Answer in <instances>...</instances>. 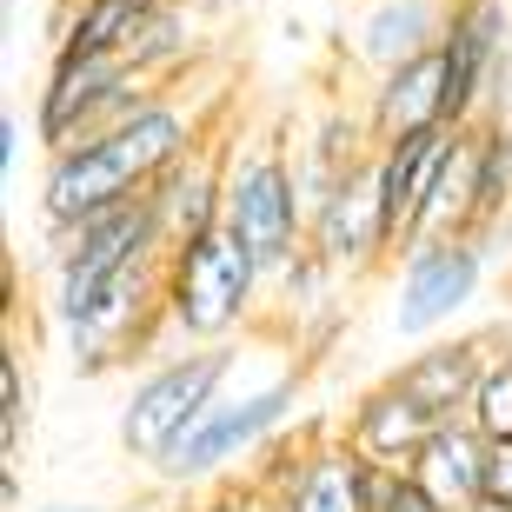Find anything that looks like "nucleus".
<instances>
[{
    "instance_id": "1",
    "label": "nucleus",
    "mask_w": 512,
    "mask_h": 512,
    "mask_svg": "<svg viewBox=\"0 0 512 512\" xmlns=\"http://www.w3.org/2000/svg\"><path fill=\"white\" fill-rule=\"evenodd\" d=\"M193 147H207L200 114H193L187 100L160 94L153 107H140L127 127L100 133L87 147L47 153V173H40V220L54 233V227H74V220H94V213H107V207H127V200L160 187Z\"/></svg>"
},
{
    "instance_id": "2",
    "label": "nucleus",
    "mask_w": 512,
    "mask_h": 512,
    "mask_svg": "<svg viewBox=\"0 0 512 512\" xmlns=\"http://www.w3.org/2000/svg\"><path fill=\"white\" fill-rule=\"evenodd\" d=\"M233 373H240V346L233 340L227 346H187V353H167L160 366H147L133 380L127 406H120V446H127V459L160 466L227 399Z\"/></svg>"
},
{
    "instance_id": "3",
    "label": "nucleus",
    "mask_w": 512,
    "mask_h": 512,
    "mask_svg": "<svg viewBox=\"0 0 512 512\" xmlns=\"http://www.w3.org/2000/svg\"><path fill=\"white\" fill-rule=\"evenodd\" d=\"M260 260L227 227L167 253V333L193 346H227L260 313Z\"/></svg>"
},
{
    "instance_id": "4",
    "label": "nucleus",
    "mask_w": 512,
    "mask_h": 512,
    "mask_svg": "<svg viewBox=\"0 0 512 512\" xmlns=\"http://www.w3.org/2000/svg\"><path fill=\"white\" fill-rule=\"evenodd\" d=\"M160 94L167 87L133 74L127 54H54L47 60V80H40V100H34V133H40L47 153L87 147L100 133L127 127Z\"/></svg>"
},
{
    "instance_id": "5",
    "label": "nucleus",
    "mask_w": 512,
    "mask_h": 512,
    "mask_svg": "<svg viewBox=\"0 0 512 512\" xmlns=\"http://www.w3.org/2000/svg\"><path fill=\"white\" fill-rule=\"evenodd\" d=\"M167 253H173V240H167V227H160L153 193H140L127 207H107V213H94V220H74V227H54L47 233V280H54L47 313L67 320L94 286L120 280L133 266L167 260Z\"/></svg>"
},
{
    "instance_id": "6",
    "label": "nucleus",
    "mask_w": 512,
    "mask_h": 512,
    "mask_svg": "<svg viewBox=\"0 0 512 512\" xmlns=\"http://www.w3.org/2000/svg\"><path fill=\"white\" fill-rule=\"evenodd\" d=\"M227 233L260 260L266 280L306 253V200L286 140H240L227 153Z\"/></svg>"
},
{
    "instance_id": "7",
    "label": "nucleus",
    "mask_w": 512,
    "mask_h": 512,
    "mask_svg": "<svg viewBox=\"0 0 512 512\" xmlns=\"http://www.w3.org/2000/svg\"><path fill=\"white\" fill-rule=\"evenodd\" d=\"M300 399H306L300 366H293V373H273L266 386L227 393L160 466H153V479H167V486H207V479H220L227 466L253 459L260 446H273V439L286 433V419L300 413Z\"/></svg>"
},
{
    "instance_id": "8",
    "label": "nucleus",
    "mask_w": 512,
    "mask_h": 512,
    "mask_svg": "<svg viewBox=\"0 0 512 512\" xmlns=\"http://www.w3.org/2000/svg\"><path fill=\"white\" fill-rule=\"evenodd\" d=\"M486 240L479 233H446V240H413L399 253L393 273V306H386V333L393 340H433L479 300L486 286Z\"/></svg>"
},
{
    "instance_id": "9",
    "label": "nucleus",
    "mask_w": 512,
    "mask_h": 512,
    "mask_svg": "<svg viewBox=\"0 0 512 512\" xmlns=\"http://www.w3.org/2000/svg\"><path fill=\"white\" fill-rule=\"evenodd\" d=\"M54 326L67 333V353H74L80 373H107V366L140 360V353L167 333V260L133 266L120 280L94 286V293Z\"/></svg>"
},
{
    "instance_id": "10",
    "label": "nucleus",
    "mask_w": 512,
    "mask_h": 512,
    "mask_svg": "<svg viewBox=\"0 0 512 512\" xmlns=\"http://www.w3.org/2000/svg\"><path fill=\"white\" fill-rule=\"evenodd\" d=\"M439 54H446V87H453V127L493 120L512 60V0H453Z\"/></svg>"
},
{
    "instance_id": "11",
    "label": "nucleus",
    "mask_w": 512,
    "mask_h": 512,
    "mask_svg": "<svg viewBox=\"0 0 512 512\" xmlns=\"http://www.w3.org/2000/svg\"><path fill=\"white\" fill-rule=\"evenodd\" d=\"M306 247L320 253L333 273H346V280L366 273V266H380L386 253H399L393 207H386V180H380V147H373V160L353 167V180L306 220Z\"/></svg>"
},
{
    "instance_id": "12",
    "label": "nucleus",
    "mask_w": 512,
    "mask_h": 512,
    "mask_svg": "<svg viewBox=\"0 0 512 512\" xmlns=\"http://www.w3.org/2000/svg\"><path fill=\"white\" fill-rule=\"evenodd\" d=\"M439 426H446V419L426 413V406H419L413 393H399L393 380L366 386L340 419L346 446H353L360 459H373V466H393V473H413V459L426 453V439H433Z\"/></svg>"
},
{
    "instance_id": "13",
    "label": "nucleus",
    "mask_w": 512,
    "mask_h": 512,
    "mask_svg": "<svg viewBox=\"0 0 512 512\" xmlns=\"http://www.w3.org/2000/svg\"><path fill=\"white\" fill-rule=\"evenodd\" d=\"M366 133L373 147L386 140H406V133H433V127H453V87H446V54H419L393 74H380L366 87Z\"/></svg>"
},
{
    "instance_id": "14",
    "label": "nucleus",
    "mask_w": 512,
    "mask_h": 512,
    "mask_svg": "<svg viewBox=\"0 0 512 512\" xmlns=\"http://www.w3.org/2000/svg\"><path fill=\"white\" fill-rule=\"evenodd\" d=\"M446 14H453V0H366L346 54H353V67H366L380 80L393 67H406V60L433 54L446 40Z\"/></svg>"
},
{
    "instance_id": "15",
    "label": "nucleus",
    "mask_w": 512,
    "mask_h": 512,
    "mask_svg": "<svg viewBox=\"0 0 512 512\" xmlns=\"http://www.w3.org/2000/svg\"><path fill=\"white\" fill-rule=\"evenodd\" d=\"M493 333H473V340H433V346H419L413 360H399L386 380L399 386V393H413L426 413L439 419H466V406H473L479 380H486V366L499 360L493 353Z\"/></svg>"
},
{
    "instance_id": "16",
    "label": "nucleus",
    "mask_w": 512,
    "mask_h": 512,
    "mask_svg": "<svg viewBox=\"0 0 512 512\" xmlns=\"http://www.w3.org/2000/svg\"><path fill=\"white\" fill-rule=\"evenodd\" d=\"M153 207H160V227H167L173 247L207 240V233L227 227V153H220V140L193 147L187 160L153 187Z\"/></svg>"
},
{
    "instance_id": "17",
    "label": "nucleus",
    "mask_w": 512,
    "mask_h": 512,
    "mask_svg": "<svg viewBox=\"0 0 512 512\" xmlns=\"http://www.w3.org/2000/svg\"><path fill=\"white\" fill-rule=\"evenodd\" d=\"M453 133L459 127H433V133H406V140H386L380 147V180H386L399 253L419 240V220H426V200H433V180H439V167H446Z\"/></svg>"
},
{
    "instance_id": "18",
    "label": "nucleus",
    "mask_w": 512,
    "mask_h": 512,
    "mask_svg": "<svg viewBox=\"0 0 512 512\" xmlns=\"http://www.w3.org/2000/svg\"><path fill=\"white\" fill-rule=\"evenodd\" d=\"M486 459H493V439L473 433L466 419H446V426L426 439V453L413 459V479L446 512H473L479 499H486Z\"/></svg>"
},
{
    "instance_id": "19",
    "label": "nucleus",
    "mask_w": 512,
    "mask_h": 512,
    "mask_svg": "<svg viewBox=\"0 0 512 512\" xmlns=\"http://www.w3.org/2000/svg\"><path fill=\"white\" fill-rule=\"evenodd\" d=\"M479 160H486V133H479V127H459L453 147H446V167H439V180H433V200H426L419 240L473 233V220H479Z\"/></svg>"
},
{
    "instance_id": "20",
    "label": "nucleus",
    "mask_w": 512,
    "mask_h": 512,
    "mask_svg": "<svg viewBox=\"0 0 512 512\" xmlns=\"http://www.w3.org/2000/svg\"><path fill=\"white\" fill-rule=\"evenodd\" d=\"M167 0H74L54 34V54H127Z\"/></svg>"
},
{
    "instance_id": "21",
    "label": "nucleus",
    "mask_w": 512,
    "mask_h": 512,
    "mask_svg": "<svg viewBox=\"0 0 512 512\" xmlns=\"http://www.w3.org/2000/svg\"><path fill=\"white\" fill-rule=\"evenodd\" d=\"M133 60V74H147L153 87H167L173 74H187V60H193V27H187V0H167L160 14L147 20V34L127 47Z\"/></svg>"
},
{
    "instance_id": "22",
    "label": "nucleus",
    "mask_w": 512,
    "mask_h": 512,
    "mask_svg": "<svg viewBox=\"0 0 512 512\" xmlns=\"http://www.w3.org/2000/svg\"><path fill=\"white\" fill-rule=\"evenodd\" d=\"M340 280H346V273H333V266H326L320 253L306 247V253H300L293 266H286V273H280L273 286H280V300L293 306V320H306V313H326V306H333V286H340Z\"/></svg>"
},
{
    "instance_id": "23",
    "label": "nucleus",
    "mask_w": 512,
    "mask_h": 512,
    "mask_svg": "<svg viewBox=\"0 0 512 512\" xmlns=\"http://www.w3.org/2000/svg\"><path fill=\"white\" fill-rule=\"evenodd\" d=\"M466 426L486 439H512V360L506 353L486 366V380H479L473 406H466Z\"/></svg>"
},
{
    "instance_id": "24",
    "label": "nucleus",
    "mask_w": 512,
    "mask_h": 512,
    "mask_svg": "<svg viewBox=\"0 0 512 512\" xmlns=\"http://www.w3.org/2000/svg\"><path fill=\"white\" fill-rule=\"evenodd\" d=\"M0 426H7V459L20 453V433H27V393H20V353L0 360Z\"/></svg>"
},
{
    "instance_id": "25",
    "label": "nucleus",
    "mask_w": 512,
    "mask_h": 512,
    "mask_svg": "<svg viewBox=\"0 0 512 512\" xmlns=\"http://www.w3.org/2000/svg\"><path fill=\"white\" fill-rule=\"evenodd\" d=\"M373 512H446V506H439V499L426 493V486H419L413 473H399V479H393V493H386Z\"/></svg>"
},
{
    "instance_id": "26",
    "label": "nucleus",
    "mask_w": 512,
    "mask_h": 512,
    "mask_svg": "<svg viewBox=\"0 0 512 512\" xmlns=\"http://www.w3.org/2000/svg\"><path fill=\"white\" fill-rule=\"evenodd\" d=\"M486 499L512 506V439H493V459H486Z\"/></svg>"
},
{
    "instance_id": "27",
    "label": "nucleus",
    "mask_w": 512,
    "mask_h": 512,
    "mask_svg": "<svg viewBox=\"0 0 512 512\" xmlns=\"http://www.w3.org/2000/svg\"><path fill=\"white\" fill-rule=\"evenodd\" d=\"M20 140H27V127H20V114L7 107V114H0V173H7V180L20 173Z\"/></svg>"
},
{
    "instance_id": "28",
    "label": "nucleus",
    "mask_w": 512,
    "mask_h": 512,
    "mask_svg": "<svg viewBox=\"0 0 512 512\" xmlns=\"http://www.w3.org/2000/svg\"><path fill=\"white\" fill-rule=\"evenodd\" d=\"M114 512H173L167 499H133V506H114Z\"/></svg>"
},
{
    "instance_id": "29",
    "label": "nucleus",
    "mask_w": 512,
    "mask_h": 512,
    "mask_svg": "<svg viewBox=\"0 0 512 512\" xmlns=\"http://www.w3.org/2000/svg\"><path fill=\"white\" fill-rule=\"evenodd\" d=\"M40 512H107V506H87V499H60V506H40Z\"/></svg>"
},
{
    "instance_id": "30",
    "label": "nucleus",
    "mask_w": 512,
    "mask_h": 512,
    "mask_svg": "<svg viewBox=\"0 0 512 512\" xmlns=\"http://www.w3.org/2000/svg\"><path fill=\"white\" fill-rule=\"evenodd\" d=\"M493 340H499V346H506V360H512V320H506V326H499Z\"/></svg>"
},
{
    "instance_id": "31",
    "label": "nucleus",
    "mask_w": 512,
    "mask_h": 512,
    "mask_svg": "<svg viewBox=\"0 0 512 512\" xmlns=\"http://www.w3.org/2000/svg\"><path fill=\"white\" fill-rule=\"evenodd\" d=\"M473 512H512V506H499V499H479V506Z\"/></svg>"
},
{
    "instance_id": "32",
    "label": "nucleus",
    "mask_w": 512,
    "mask_h": 512,
    "mask_svg": "<svg viewBox=\"0 0 512 512\" xmlns=\"http://www.w3.org/2000/svg\"><path fill=\"white\" fill-rule=\"evenodd\" d=\"M499 127H512V120H499Z\"/></svg>"
}]
</instances>
